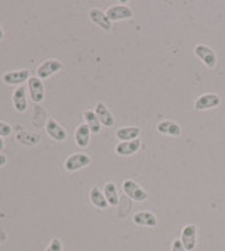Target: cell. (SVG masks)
Here are the masks:
<instances>
[{
    "label": "cell",
    "instance_id": "obj_5",
    "mask_svg": "<svg viewBox=\"0 0 225 251\" xmlns=\"http://www.w3.org/2000/svg\"><path fill=\"white\" fill-rule=\"evenodd\" d=\"M107 17L110 19V22H121V20H130L134 17V12L130 6L125 4H115V6H110L106 10Z\"/></svg>",
    "mask_w": 225,
    "mask_h": 251
},
{
    "label": "cell",
    "instance_id": "obj_1",
    "mask_svg": "<svg viewBox=\"0 0 225 251\" xmlns=\"http://www.w3.org/2000/svg\"><path fill=\"white\" fill-rule=\"evenodd\" d=\"M193 52L207 68L214 69L217 67L218 58H217V54L211 47L205 46V44H197L193 48Z\"/></svg>",
    "mask_w": 225,
    "mask_h": 251
},
{
    "label": "cell",
    "instance_id": "obj_17",
    "mask_svg": "<svg viewBox=\"0 0 225 251\" xmlns=\"http://www.w3.org/2000/svg\"><path fill=\"white\" fill-rule=\"evenodd\" d=\"M115 136L120 141H131L136 140L141 136V128L136 126H130V127H120L115 131Z\"/></svg>",
    "mask_w": 225,
    "mask_h": 251
},
{
    "label": "cell",
    "instance_id": "obj_26",
    "mask_svg": "<svg viewBox=\"0 0 225 251\" xmlns=\"http://www.w3.org/2000/svg\"><path fill=\"white\" fill-rule=\"evenodd\" d=\"M3 37H4V33H3V28H1V25H0V41L3 40Z\"/></svg>",
    "mask_w": 225,
    "mask_h": 251
},
{
    "label": "cell",
    "instance_id": "obj_12",
    "mask_svg": "<svg viewBox=\"0 0 225 251\" xmlns=\"http://www.w3.org/2000/svg\"><path fill=\"white\" fill-rule=\"evenodd\" d=\"M28 92L30 98L34 103H41L45 98V89L43 80L38 79L37 76H33L28 80Z\"/></svg>",
    "mask_w": 225,
    "mask_h": 251
},
{
    "label": "cell",
    "instance_id": "obj_9",
    "mask_svg": "<svg viewBox=\"0 0 225 251\" xmlns=\"http://www.w3.org/2000/svg\"><path fill=\"white\" fill-rule=\"evenodd\" d=\"M180 240H181L183 246L186 247V250H194V247L197 244V226L193 223L186 225L181 230V239Z\"/></svg>",
    "mask_w": 225,
    "mask_h": 251
},
{
    "label": "cell",
    "instance_id": "obj_22",
    "mask_svg": "<svg viewBox=\"0 0 225 251\" xmlns=\"http://www.w3.org/2000/svg\"><path fill=\"white\" fill-rule=\"evenodd\" d=\"M11 131H13L11 126L0 120V137H9V136H11Z\"/></svg>",
    "mask_w": 225,
    "mask_h": 251
},
{
    "label": "cell",
    "instance_id": "obj_15",
    "mask_svg": "<svg viewBox=\"0 0 225 251\" xmlns=\"http://www.w3.org/2000/svg\"><path fill=\"white\" fill-rule=\"evenodd\" d=\"M90 131L89 126L86 123H82L76 127V131H75V143L76 146L80 149H86L90 144Z\"/></svg>",
    "mask_w": 225,
    "mask_h": 251
},
{
    "label": "cell",
    "instance_id": "obj_3",
    "mask_svg": "<svg viewBox=\"0 0 225 251\" xmlns=\"http://www.w3.org/2000/svg\"><path fill=\"white\" fill-rule=\"evenodd\" d=\"M221 104V96L217 93H202L196 100H194V110L204 112V110H211Z\"/></svg>",
    "mask_w": 225,
    "mask_h": 251
},
{
    "label": "cell",
    "instance_id": "obj_20",
    "mask_svg": "<svg viewBox=\"0 0 225 251\" xmlns=\"http://www.w3.org/2000/svg\"><path fill=\"white\" fill-rule=\"evenodd\" d=\"M89 196H90V202L93 203L94 207H97V209H100V210H104V209H107V207H109V202H107V199H106L104 194L101 192L100 188L93 186V188H91V191H90Z\"/></svg>",
    "mask_w": 225,
    "mask_h": 251
},
{
    "label": "cell",
    "instance_id": "obj_10",
    "mask_svg": "<svg viewBox=\"0 0 225 251\" xmlns=\"http://www.w3.org/2000/svg\"><path fill=\"white\" fill-rule=\"evenodd\" d=\"M89 19L93 23L96 24L97 27H100L103 31H106V33H110V31H112V22H110V19L107 17L106 12H103L100 9H90Z\"/></svg>",
    "mask_w": 225,
    "mask_h": 251
},
{
    "label": "cell",
    "instance_id": "obj_18",
    "mask_svg": "<svg viewBox=\"0 0 225 251\" xmlns=\"http://www.w3.org/2000/svg\"><path fill=\"white\" fill-rule=\"evenodd\" d=\"M13 104L19 113H22L27 110V95H25L24 86H19L16 91L13 92Z\"/></svg>",
    "mask_w": 225,
    "mask_h": 251
},
{
    "label": "cell",
    "instance_id": "obj_11",
    "mask_svg": "<svg viewBox=\"0 0 225 251\" xmlns=\"http://www.w3.org/2000/svg\"><path fill=\"white\" fill-rule=\"evenodd\" d=\"M45 130H46L48 136L52 138V140H55V141H65L68 137L67 130L59 125L55 119H52V117H49V119L46 120Z\"/></svg>",
    "mask_w": 225,
    "mask_h": 251
},
{
    "label": "cell",
    "instance_id": "obj_7",
    "mask_svg": "<svg viewBox=\"0 0 225 251\" xmlns=\"http://www.w3.org/2000/svg\"><path fill=\"white\" fill-rule=\"evenodd\" d=\"M142 147V140L136 138V140H131V141H120L115 146V154L120 157H131L135 155Z\"/></svg>",
    "mask_w": 225,
    "mask_h": 251
},
{
    "label": "cell",
    "instance_id": "obj_14",
    "mask_svg": "<svg viewBox=\"0 0 225 251\" xmlns=\"http://www.w3.org/2000/svg\"><path fill=\"white\" fill-rule=\"evenodd\" d=\"M158 133L165 134V136H172V137H179L181 134V128L176 122L172 120H162L157 126Z\"/></svg>",
    "mask_w": 225,
    "mask_h": 251
},
{
    "label": "cell",
    "instance_id": "obj_6",
    "mask_svg": "<svg viewBox=\"0 0 225 251\" xmlns=\"http://www.w3.org/2000/svg\"><path fill=\"white\" fill-rule=\"evenodd\" d=\"M91 158H90L88 154L85 152H76V154H72L69 155L67 160H65V170L68 172H75L78 170H82L85 167H88Z\"/></svg>",
    "mask_w": 225,
    "mask_h": 251
},
{
    "label": "cell",
    "instance_id": "obj_13",
    "mask_svg": "<svg viewBox=\"0 0 225 251\" xmlns=\"http://www.w3.org/2000/svg\"><path fill=\"white\" fill-rule=\"evenodd\" d=\"M133 222L136 226H145V227H155L158 225V217L152 212H136L133 216Z\"/></svg>",
    "mask_w": 225,
    "mask_h": 251
},
{
    "label": "cell",
    "instance_id": "obj_19",
    "mask_svg": "<svg viewBox=\"0 0 225 251\" xmlns=\"http://www.w3.org/2000/svg\"><path fill=\"white\" fill-rule=\"evenodd\" d=\"M83 119H85L86 125L89 126L90 131H91L93 134H99V133H100L101 123L100 120H99V117H97V114L94 113V110L86 109V110L83 112Z\"/></svg>",
    "mask_w": 225,
    "mask_h": 251
},
{
    "label": "cell",
    "instance_id": "obj_8",
    "mask_svg": "<svg viewBox=\"0 0 225 251\" xmlns=\"http://www.w3.org/2000/svg\"><path fill=\"white\" fill-rule=\"evenodd\" d=\"M30 71L28 69H19V71H9L6 74H3L1 79L6 85H22L24 82L30 80Z\"/></svg>",
    "mask_w": 225,
    "mask_h": 251
},
{
    "label": "cell",
    "instance_id": "obj_21",
    "mask_svg": "<svg viewBox=\"0 0 225 251\" xmlns=\"http://www.w3.org/2000/svg\"><path fill=\"white\" fill-rule=\"evenodd\" d=\"M103 194L106 196L107 202H109V206H117L118 202H120V198H118V189L115 186L114 182H107L104 183V191Z\"/></svg>",
    "mask_w": 225,
    "mask_h": 251
},
{
    "label": "cell",
    "instance_id": "obj_23",
    "mask_svg": "<svg viewBox=\"0 0 225 251\" xmlns=\"http://www.w3.org/2000/svg\"><path fill=\"white\" fill-rule=\"evenodd\" d=\"M44 251H62V241L59 239H52Z\"/></svg>",
    "mask_w": 225,
    "mask_h": 251
},
{
    "label": "cell",
    "instance_id": "obj_4",
    "mask_svg": "<svg viewBox=\"0 0 225 251\" xmlns=\"http://www.w3.org/2000/svg\"><path fill=\"white\" fill-rule=\"evenodd\" d=\"M62 68V62L59 61V59H54V58H51V59H46L44 62H41L40 65H38V68H37V78L38 79H48V78H51L52 75H55L56 72H59Z\"/></svg>",
    "mask_w": 225,
    "mask_h": 251
},
{
    "label": "cell",
    "instance_id": "obj_27",
    "mask_svg": "<svg viewBox=\"0 0 225 251\" xmlns=\"http://www.w3.org/2000/svg\"><path fill=\"white\" fill-rule=\"evenodd\" d=\"M3 147H4V141H3V138L0 137V150H3Z\"/></svg>",
    "mask_w": 225,
    "mask_h": 251
},
{
    "label": "cell",
    "instance_id": "obj_25",
    "mask_svg": "<svg viewBox=\"0 0 225 251\" xmlns=\"http://www.w3.org/2000/svg\"><path fill=\"white\" fill-rule=\"evenodd\" d=\"M6 164H7V157L4 154H0V168L4 167Z\"/></svg>",
    "mask_w": 225,
    "mask_h": 251
},
{
    "label": "cell",
    "instance_id": "obj_16",
    "mask_svg": "<svg viewBox=\"0 0 225 251\" xmlns=\"http://www.w3.org/2000/svg\"><path fill=\"white\" fill-rule=\"evenodd\" d=\"M94 113L97 114L101 126H104V127H112L114 126V117H112V112L109 110V107L103 102H99L96 104Z\"/></svg>",
    "mask_w": 225,
    "mask_h": 251
},
{
    "label": "cell",
    "instance_id": "obj_24",
    "mask_svg": "<svg viewBox=\"0 0 225 251\" xmlns=\"http://www.w3.org/2000/svg\"><path fill=\"white\" fill-rule=\"evenodd\" d=\"M172 251H187V250H186V247L183 246L181 240L176 239V240H173V243H172Z\"/></svg>",
    "mask_w": 225,
    "mask_h": 251
},
{
    "label": "cell",
    "instance_id": "obj_2",
    "mask_svg": "<svg viewBox=\"0 0 225 251\" xmlns=\"http://www.w3.org/2000/svg\"><path fill=\"white\" fill-rule=\"evenodd\" d=\"M123 191L124 194L127 195L130 199L135 201V202H145L146 199L149 198V195H148L145 189L138 182L133 181V179H125L124 181Z\"/></svg>",
    "mask_w": 225,
    "mask_h": 251
}]
</instances>
